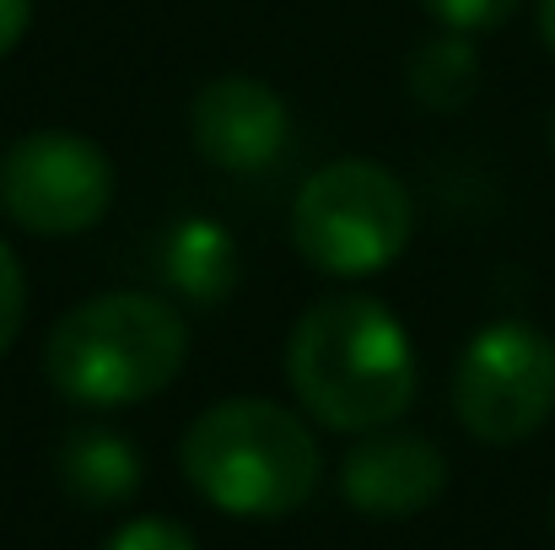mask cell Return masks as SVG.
Segmentation results:
<instances>
[{"label": "cell", "mask_w": 555, "mask_h": 550, "mask_svg": "<svg viewBox=\"0 0 555 550\" xmlns=\"http://www.w3.org/2000/svg\"><path fill=\"white\" fill-rule=\"evenodd\" d=\"M437 27H453V33H469V38H480V33H496L524 0H415Z\"/></svg>", "instance_id": "obj_12"}, {"label": "cell", "mask_w": 555, "mask_h": 550, "mask_svg": "<svg viewBox=\"0 0 555 550\" xmlns=\"http://www.w3.org/2000/svg\"><path fill=\"white\" fill-rule=\"evenodd\" d=\"M540 38H545V49L555 60V0H540Z\"/></svg>", "instance_id": "obj_16"}, {"label": "cell", "mask_w": 555, "mask_h": 550, "mask_svg": "<svg viewBox=\"0 0 555 550\" xmlns=\"http://www.w3.org/2000/svg\"><path fill=\"white\" fill-rule=\"evenodd\" d=\"M286 383L330 432L393 426L421 388V362L404 319L367 292H335L297 314L286 335Z\"/></svg>", "instance_id": "obj_1"}, {"label": "cell", "mask_w": 555, "mask_h": 550, "mask_svg": "<svg viewBox=\"0 0 555 550\" xmlns=\"http://www.w3.org/2000/svg\"><path fill=\"white\" fill-rule=\"evenodd\" d=\"M448 486V459L421 432L377 426L340 459V497L367 519H415Z\"/></svg>", "instance_id": "obj_8"}, {"label": "cell", "mask_w": 555, "mask_h": 550, "mask_svg": "<svg viewBox=\"0 0 555 550\" xmlns=\"http://www.w3.org/2000/svg\"><path fill=\"white\" fill-rule=\"evenodd\" d=\"M141 475H146L141 448L130 437L108 432V426H81L60 448V481L87 508H119V502H130L141 491Z\"/></svg>", "instance_id": "obj_9"}, {"label": "cell", "mask_w": 555, "mask_h": 550, "mask_svg": "<svg viewBox=\"0 0 555 550\" xmlns=\"http://www.w3.org/2000/svg\"><path fill=\"white\" fill-rule=\"evenodd\" d=\"M415 200L404 179L372 157H340L313 168L292 200V243L297 254L335 281H362L410 248Z\"/></svg>", "instance_id": "obj_4"}, {"label": "cell", "mask_w": 555, "mask_h": 550, "mask_svg": "<svg viewBox=\"0 0 555 550\" xmlns=\"http://www.w3.org/2000/svg\"><path fill=\"white\" fill-rule=\"evenodd\" d=\"M103 550H199L194 546V535H189L184 524H173V519H130V524H119Z\"/></svg>", "instance_id": "obj_14"}, {"label": "cell", "mask_w": 555, "mask_h": 550, "mask_svg": "<svg viewBox=\"0 0 555 550\" xmlns=\"http://www.w3.org/2000/svg\"><path fill=\"white\" fill-rule=\"evenodd\" d=\"M453 415L491 448L534 437L555 415V341L529 319L475 330L453 367Z\"/></svg>", "instance_id": "obj_5"}, {"label": "cell", "mask_w": 555, "mask_h": 550, "mask_svg": "<svg viewBox=\"0 0 555 550\" xmlns=\"http://www.w3.org/2000/svg\"><path fill=\"white\" fill-rule=\"evenodd\" d=\"M404 87L421 108L431 114H459L475 103L480 92V49L469 33L437 27L431 38H421L404 60Z\"/></svg>", "instance_id": "obj_11"}, {"label": "cell", "mask_w": 555, "mask_h": 550, "mask_svg": "<svg viewBox=\"0 0 555 550\" xmlns=\"http://www.w3.org/2000/svg\"><path fill=\"white\" fill-rule=\"evenodd\" d=\"M189 362V324L168 297L98 292L65 308L43 341V378L87 410H125L157 399Z\"/></svg>", "instance_id": "obj_3"}, {"label": "cell", "mask_w": 555, "mask_h": 550, "mask_svg": "<svg viewBox=\"0 0 555 550\" xmlns=\"http://www.w3.org/2000/svg\"><path fill=\"white\" fill-rule=\"evenodd\" d=\"M22 324H27V270L11 254V243L0 238V357L16 346Z\"/></svg>", "instance_id": "obj_13"}, {"label": "cell", "mask_w": 555, "mask_h": 550, "mask_svg": "<svg viewBox=\"0 0 555 550\" xmlns=\"http://www.w3.org/2000/svg\"><path fill=\"white\" fill-rule=\"evenodd\" d=\"M114 163L92 136L27 130L0 157V210L33 238H81L114 210Z\"/></svg>", "instance_id": "obj_6"}, {"label": "cell", "mask_w": 555, "mask_h": 550, "mask_svg": "<svg viewBox=\"0 0 555 550\" xmlns=\"http://www.w3.org/2000/svg\"><path fill=\"white\" fill-rule=\"evenodd\" d=\"M27 27H33V0H0V60L27 38Z\"/></svg>", "instance_id": "obj_15"}, {"label": "cell", "mask_w": 555, "mask_h": 550, "mask_svg": "<svg viewBox=\"0 0 555 550\" xmlns=\"http://www.w3.org/2000/svg\"><path fill=\"white\" fill-rule=\"evenodd\" d=\"M163 276H168V286L179 297L199 303V308L227 303L232 286H237V243H232V232L221 221H210V216H184L168 232V243H163Z\"/></svg>", "instance_id": "obj_10"}, {"label": "cell", "mask_w": 555, "mask_h": 550, "mask_svg": "<svg viewBox=\"0 0 555 550\" xmlns=\"http://www.w3.org/2000/svg\"><path fill=\"white\" fill-rule=\"evenodd\" d=\"M189 141L221 174H264L292 141V108L270 81L227 71L189 98Z\"/></svg>", "instance_id": "obj_7"}, {"label": "cell", "mask_w": 555, "mask_h": 550, "mask_svg": "<svg viewBox=\"0 0 555 550\" xmlns=\"http://www.w3.org/2000/svg\"><path fill=\"white\" fill-rule=\"evenodd\" d=\"M179 470L210 508L232 519H286L319 491L324 453L308 415L259 394H232L189 421Z\"/></svg>", "instance_id": "obj_2"}, {"label": "cell", "mask_w": 555, "mask_h": 550, "mask_svg": "<svg viewBox=\"0 0 555 550\" xmlns=\"http://www.w3.org/2000/svg\"><path fill=\"white\" fill-rule=\"evenodd\" d=\"M551 157H555V114H551Z\"/></svg>", "instance_id": "obj_17"}, {"label": "cell", "mask_w": 555, "mask_h": 550, "mask_svg": "<svg viewBox=\"0 0 555 550\" xmlns=\"http://www.w3.org/2000/svg\"><path fill=\"white\" fill-rule=\"evenodd\" d=\"M551 535H555V497H551Z\"/></svg>", "instance_id": "obj_18"}]
</instances>
